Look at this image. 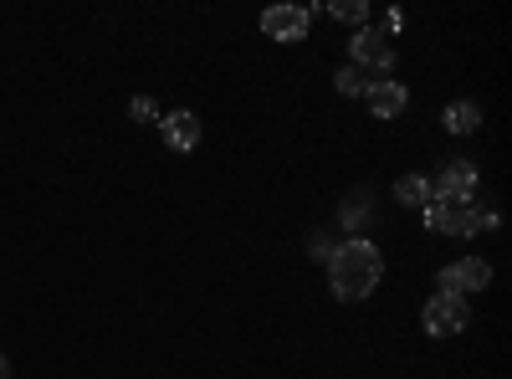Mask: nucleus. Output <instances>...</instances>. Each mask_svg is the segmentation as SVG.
I'll use <instances>...</instances> for the list:
<instances>
[{
	"label": "nucleus",
	"instance_id": "nucleus-13",
	"mask_svg": "<svg viewBox=\"0 0 512 379\" xmlns=\"http://www.w3.org/2000/svg\"><path fill=\"white\" fill-rule=\"evenodd\" d=\"M482 226H477V205H451V216H446V236H477Z\"/></svg>",
	"mask_w": 512,
	"mask_h": 379
},
{
	"label": "nucleus",
	"instance_id": "nucleus-14",
	"mask_svg": "<svg viewBox=\"0 0 512 379\" xmlns=\"http://www.w3.org/2000/svg\"><path fill=\"white\" fill-rule=\"evenodd\" d=\"M333 88L344 93V98H364V88H369V77H364L359 67H338V72H333Z\"/></svg>",
	"mask_w": 512,
	"mask_h": 379
},
{
	"label": "nucleus",
	"instance_id": "nucleus-5",
	"mask_svg": "<svg viewBox=\"0 0 512 379\" xmlns=\"http://www.w3.org/2000/svg\"><path fill=\"white\" fill-rule=\"evenodd\" d=\"M420 328L431 333V339H456L461 328H472V308H466V298H436L420 308Z\"/></svg>",
	"mask_w": 512,
	"mask_h": 379
},
{
	"label": "nucleus",
	"instance_id": "nucleus-2",
	"mask_svg": "<svg viewBox=\"0 0 512 379\" xmlns=\"http://www.w3.org/2000/svg\"><path fill=\"white\" fill-rule=\"evenodd\" d=\"M395 62H400V52H395V41L384 36L379 26H359V31L349 36V67L379 72V77H395Z\"/></svg>",
	"mask_w": 512,
	"mask_h": 379
},
{
	"label": "nucleus",
	"instance_id": "nucleus-19",
	"mask_svg": "<svg viewBox=\"0 0 512 379\" xmlns=\"http://www.w3.org/2000/svg\"><path fill=\"white\" fill-rule=\"evenodd\" d=\"M0 379H11V359L6 354H0Z\"/></svg>",
	"mask_w": 512,
	"mask_h": 379
},
{
	"label": "nucleus",
	"instance_id": "nucleus-18",
	"mask_svg": "<svg viewBox=\"0 0 512 379\" xmlns=\"http://www.w3.org/2000/svg\"><path fill=\"white\" fill-rule=\"evenodd\" d=\"M390 31H405V11H400V6H395L390 16H384V36H390Z\"/></svg>",
	"mask_w": 512,
	"mask_h": 379
},
{
	"label": "nucleus",
	"instance_id": "nucleus-10",
	"mask_svg": "<svg viewBox=\"0 0 512 379\" xmlns=\"http://www.w3.org/2000/svg\"><path fill=\"white\" fill-rule=\"evenodd\" d=\"M395 200H400L405 210H425L436 195H431V180H425V175H400V180H395Z\"/></svg>",
	"mask_w": 512,
	"mask_h": 379
},
{
	"label": "nucleus",
	"instance_id": "nucleus-12",
	"mask_svg": "<svg viewBox=\"0 0 512 379\" xmlns=\"http://www.w3.org/2000/svg\"><path fill=\"white\" fill-rule=\"evenodd\" d=\"M328 16L359 31V26H369V0H333V6H328Z\"/></svg>",
	"mask_w": 512,
	"mask_h": 379
},
{
	"label": "nucleus",
	"instance_id": "nucleus-17",
	"mask_svg": "<svg viewBox=\"0 0 512 379\" xmlns=\"http://www.w3.org/2000/svg\"><path fill=\"white\" fill-rule=\"evenodd\" d=\"M333 251H338V246H333V241H328V236H313V246H308V257H313V262H323V267H328V262H333Z\"/></svg>",
	"mask_w": 512,
	"mask_h": 379
},
{
	"label": "nucleus",
	"instance_id": "nucleus-16",
	"mask_svg": "<svg viewBox=\"0 0 512 379\" xmlns=\"http://www.w3.org/2000/svg\"><path fill=\"white\" fill-rule=\"evenodd\" d=\"M128 118H134V123H159V103L154 98H134V103H128Z\"/></svg>",
	"mask_w": 512,
	"mask_h": 379
},
{
	"label": "nucleus",
	"instance_id": "nucleus-3",
	"mask_svg": "<svg viewBox=\"0 0 512 379\" xmlns=\"http://www.w3.org/2000/svg\"><path fill=\"white\" fill-rule=\"evenodd\" d=\"M431 195L446 200V205H477V195H482V170H477L472 159H446L441 175L431 180Z\"/></svg>",
	"mask_w": 512,
	"mask_h": 379
},
{
	"label": "nucleus",
	"instance_id": "nucleus-7",
	"mask_svg": "<svg viewBox=\"0 0 512 379\" xmlns=\"http://www.w3.org/2000/svg\"><path fill=\"white\" fill-rule=\"evenodd\" d=\"M364 103H369L374 118H400L410 108V88H405L400 77H374L369 88H364Z\"/></svg>",
	"mask_w": 512,
	"mask_h": 379
},
{
	"label": "nucleus",
	"instance_id": "nucleus-8",
	"mask_svg": "<svg viewBox=\"0 0 512 379\" xmlns=\"http://www.w3.org/2000/svg\"><path fill=\"white\" fill-rule=\"evenodd\" d=\"M159 134H164V144L175 149V154H195V144H200V118H195L190 108L159 113Z\"/></svg>",
	"mask_w": 512,
	"mask_h": 379
},
{
	"label": "nucleus",
	"instance_id": "nucleus-4",
	"mask_svg": "<svg viewBox=\"0 0 512 379\" xmlns=\"http://www.w3.org/2000/svg\"><path fill=\"white\" fill-rule=\"evenodd\" d=\"M436 287H441V298L487 292V287H492V262H482V257H461V262H451V267L436 272Z\"/></svg>",
	"mask_w": 512,
	"mask_h": 379
},
{
	"label": "nucleus",
	"instance_id": "nucleus-6",
	"mask_svg": "<svg viewBox=\"0 0 512 379\" xmlns=\"http://www.w3.org/2000/svg\"><path fill=\"white\" fill-rule=\"evenodd\" d=\"M308 26H313V11L308 6H272V11H262V36L267 41H282V47L308 41Z\"/></svg>",
	"mask_w": 512,
	"mask_h": 379
},
{
	"label": "nucleus",
	"instance_id": "nucleus-9",
	"mask_svg": "<svg viewBox=\"0 0 512 379\" xmlns=\"http://www.w3.org/2000/svg\"><path fill=\"white\" fill-rule=\"evenodd\" d=\"M441 123H446V134H456V139L477 134V129H482V103H472V98H456V103H446Z\"/></svg>",
	"mask_w": 512,
	"mask_h": 379
},
{
	"label": "nucleus",
	"instance_id": "nucleus-1",
	"mask_svg": "<svg viewBox=\"0 0 512 379\" xmlns=\"http://www.w3.org/2000/svg\"><path fill=\"white\" fill-rule=\"evenodd\" d=\"M384 282V251L369 236H349L328 262V287L338 303H364L374 298V287Z\"/></svg>",
	"mask_w": 512,
	"mask_h": 379
},
{
	"label": "nucleus",
	"instance_id": "nucleus-11",
	"mask_svg": "<svg viewBox=\"0 0 512 379\" xmlns=\"http://www.w3.org/2000/svg\"><path fill=\"white\" fill-rule=\"evenodd\" d=\"M338 221H344L349 236H359L369 226V190H359V195H349L344 205H338Z\"/></svg>",
	"mask_w": 512,
	"mask_h": 379
},
{
	"label": "nucleus",
	"instance_id": "nucleus-15",
	"mask_svg": "<svg viewBox=\"0 0 512 379\" xmlns=\"http://www.w3.org/2000/svg\"><path fill=\"white\" fill-rule=\"evenodd\" d=\"M446 216H451V205L446 200H431L420 210V221H425V231H436V236H446Z\"/></svg>",
	"mask_w": 512,
	"mask_h": 379
}]
</instances>
